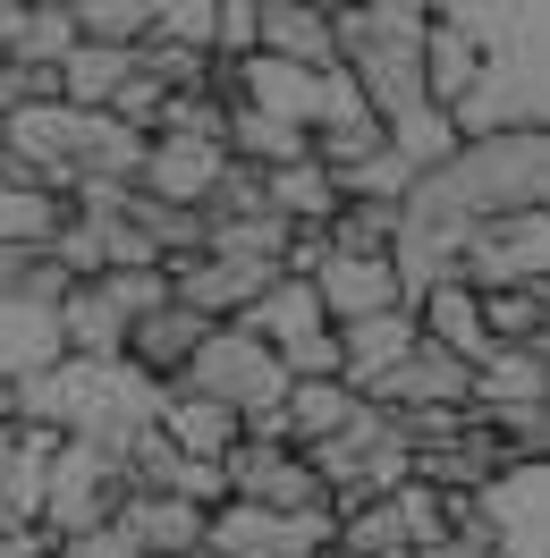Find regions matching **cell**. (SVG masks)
Listing matches in <instances>:
<instances>
[{
    "mask_svg": "<svg viewBox=\"0 0 550 558\" xmlns=\"http://www.w3.org/2000/svg\"><path fill=\"white\" fill-rule=\"evenodd\" d=\"M220 170H229V153H220V144L153 136V153H144V186H136V195H153V204H178V211H204V195L220 186Z\"/></svg>",
    "mask_w": 550,
    "mask_h": 558,
    "instance_id": "obj_17",
    "label": "cell"
},
{
    "mask_svg": "<svg viewBox=\"0 0 550 558\" xmlns=\"http://www.w3.org/2000/svg\"><path fill=\"white\" fill-rule=\"evenodd\" d=\"M60 314H43V305H17V296H0V381H35L60 364Z\"/></svg>",
    "mask_w": 550,
    "mask_h": 558,
    "instance_id": "obj_21",
    "label": "cell"
},
{
    "mask_svg": "<svg viewBox=\"0 0 550 558\" xmlns=\"http://www.w3.org/2000/svg\"><path fill=\"white\" fill-rule=\"evenodd\" d=\"M76 0H35V9H17V26H9V51L0 60H17V69H69V51H76Z\"/></svg>",
    "mask_w": 550,
    "mask_h": 558,
    "instance_id": "obj_23",
    "label": "cell"
},
{
    "mask_svg": "<svg viewBox=\"0 0 550 558\" xmlns=\"http://www.w3.org/2000/svg\"><path fill=\"white\" fill-rule=\"evenodd\" d=\"M482 524L500 558H550V465H509L482 490Z\"/></svg>",
    "mask_w": 550,
    "mask_h": 558,
    "instance_id": "obj_11",
    "label": "cell"
},
{
    "mask_svg": "<svg viewBox=\"0 0 550 558\" xmlns=\"http://www.w3.org/2000/svg\"><path fill=\"white\" fill-rule=\"evenodd\" d=\"M128 76H136V51H103V43H76V51H69V69H60V102H69V110H110Z\"/></svg>",
    "mask_w": 550,
    "mask_h": 558,
    "instance_id": "obj_25",
    "label": "cell"
},
{
    "mask_svg": "<svg viewBox=\"0 0 550 558\" xmlns=\"http://www.w3.org/2000/svg\"><path fill=\"white\" fill-rule=\"evenodd\" d=\"M229 499L272 508V517H331V490L313 474V457L288 449V440H246L229 457Z\"/></svg>",
    "mask_w": 550,
    "mask_h": 558,
    "instance_id": "obj_7",
    "label": "cell"
},
{
    "mask_svg": "<svg viewBox=\"0 0 550 558\" xmlns=\"http://www.w3.org/2000/svg\"><path fill=\"white\" fill-rule=\"evenodd\" d=\"M339 17V69L356 76V94L373 102L381 128H398L415 110H432L423 94V35H432V9H331Z\"/></svg>",
    "mask_w": 550,
    "mask_h": 558,
    "instance_id": "obj_2",
    "label": "cell"
},
{
    "mask_svg": "<svg viewBox=\"0 0 550 558\" xmlns=\"http://www.w3.org/2000/svg\"><path fill=\"white\" fill-rule=\"evenodd\" d=\"M204 339H212V322L187 314V305L170 296V305H153V314L128 330V373H136V381H153L162 398H170V389H187V373H195Z\"/></svg>",
    "mask_w": 550,
    "mask_h": 558,
    "instance_id": "obj_10",
    "label": "cell"
},
{
    "mask_svg": "<svg viewBox=\"0 0 550 558\" xmlns=\"http://www.w3.org/2000/svg\"><path fill=\"white\" fill-rule=\"evenodd\" d=\"M525 465H550V407L534 415V432H525Z\"/></svg>",
    "mask_w": 550,
    "mask_h": 558,
    "instance_id": "obj_31",
    "label": "cell"
},
{
    "mask_svg": "<svg viewBox=\"0 0 550 558\" xmlns=\"http://www.w3.org/2000/svg\"><path fill=\"white\" fill-rule=\"evenodd\" d=\"M187 389H204V398H220V407H238L246 432H254V423H279V407H288V364H279L272 339H254L246 322H229V330H212V339H204Z\"/></svg>",
    "mask_w": 550,
    "mask_h": 558,
    "instance_id": "obj_5",
    "label": "cell"
},
{
    "mask_svg": "<svg viewBox=\"0 0 550 558\" xmlns=\"http://www.w3.org/2000/svg\"><path fill=\"white\" fill-rule=\"evenodd\" d=\"M356 415H364V389L347 381H288V407H279V423H288V449H339L347 432H356Z\"/></svg>",
    "mask_w": 550,
    "mask_h": 558,
    "instance_id": "obj_18",
    "label": "cell"
},
{
    "mask_svg": "<svg viewBox=\"0 0 550 558\" xmlns=\"http://www.w3.org/2000/svg\"><path fill=\"white\" fill-rule=\"evenodd\" d=\"M339 348H347V389L373 398V389L423 348V330H415V314H373V322H356V330H339Z\"/></svg>",
    "mask_w": 550,
    "mask_h": 558,
    "instance_id": "obj_20",
    "label": "cell"
},
{
    "mask_svg": "<svg viewBox=\"0 0 550 558\" xmlns=\"http://www.w3.org/2000/svg\"><path fill=\"white\" fill-rule=\"evenodd\" d=\"M263 51L288 69L339 76V17L331 0H263Z\"/></svg>",
    "mask_w": 550,
    "mask_h": 558,
    "instance_id": "obj_16",
    "label": "cell"
},
{
    "mask_svg": "<svg viewBox=\"0 0 550 558\" xmlns=\"http://www.w3.org/2000/svg\"><path fill=\"white\" fill-rule=\"evenodd\" d=\"M331 542H339L347 558H415V524L398 499H373V508H356V517L331 524Z\"/></svg>",
    "mask_w": 550,
    "mask_h": 558,
    "instance_id": "obj_26",
    "label": "cell"
},
{
    "mask_svg": "<svg viewBox=\"0 0 550 558\" xmlns=\"http://www.w3.org/2000/svg\"><path fill=\"white\" fill-rule=\"evenodd\" d=\"M153 35L178 43V51H204V60H220V0H162Z\"/></svg>",
    "mask_w": 550,
    "mask_h": 558,
    "instance_id": "obj_29",
    "label": "cell"
},
{
    "mask_svg": "<svg viewBox=\"0 0 550 558\" xmlns=\"http://www.w3.org/2000/svg\"><path fill=\"white\" fill-rule=\"evenodd\" d=\"M0 558H60V542L43 524H0Z\"/></svg>",
    "mask_w": 550,
    "mask_h": 558,
    "instance_id": "obj_30",
    "label": "cell"
},
{
    "mask_svg": "<svg viewBox=\"0 0 550 558\" xmlns=\"http://www.w3.org/2000/svg\"><path fill=\"white\" fill-rule=\"evenodd\" d=\"M153 305H170V279H162V271H103V279H85L69 305H60V348L85 355V364H128V330H136Z\"/></svg>",
    "mask_w": 550,
    "mask_h": 558,
    "instance_id": "obj_4",
    "label": "cell"
},
{
    "mask_svg": "<svg viewBox=\"0 0 550 558\" xmlns=\"http://www.w3.org/2000/svg\"><path fill=\"white\" fill-rule=\"evenodd\" d=\"M128 465L110 449H94V440H69V449L51 457V474H43V508H35V524L69 550V542H85V533H103V524H119L128 517Z\"/></svg>",
    "mask_w": 550,
    "mask_h": 558,
    "instance_id": "obj_3",
    "label": "cell"
},
{
    "mask_svg": "<svg viewBox=\"0 0 550 558\" xmlns=\"http://www.w3.org/2000/svg\"><path fill=\"white\" fill-rule=\"evenodd\" d=\"M162 440H170L187 465H229L246 449V415L238 407H220L204 389H170L162 398Z\"/></svg>",
    "mask_w": 550,
    "mask_h": 558,
    "instance_id": "obj_15",
    "label": "cell"
},
{
    "mask_svg": "<svg viewBox=\"0 0 550 558\" xmlns=\"http://www.w3.org/2000/svg\"><path fill=\"white\" fill-rule=\"evenodd\" d=\"M246 330H254V339H272V348L288 355V348H306V339H322V330H331V314H322L313 279H279L272 296L246 314Z\"/></svg>",
    "mask_w": 550,
    "mask_h": 558,
    "instance_id": "obj_24",
    "label": "cell"
},
{
    "mask_svg": "<svg viewBox=\"0 0 550 558\" xmlns=\"http://www.w3.org/2000/svg\"><path fill=\"white\" fill-rule=\"evenodd\" d=\"M482 330H491V348H542L550 339V288H491L482 296Z\"/></svg>",
    "mask_w": 550,
    "mask_h": 558,
    "instance_id": "obj_27",
    "label": "cell"
},
{
    "mask_svg": "<svg viewBox=\"0 0 550 558\" xmlns=\"http://www.w3.org/2000/svg\"><path fill=\"white\" fill-rule=\"evenodd\" d=\"M0 144H9V119H0Z\"/></svg>",
    "mask_w": 550,
    "mask_h": 558,
    "instance_id": "obj_32",
    "label": "cell"
},
{
    "mask_svg": "<svg viewBox=\"0 0 550 558\" xmlns=\"http://www.w3.org/2000/svg\"><path fill=\"white\" fill-rule=\"evenodd\" d=\"M423 94H432V110H457L482 94V35H475V9H432V35H423Z\"/></svg>",
    "mask_w": 550,
    "mask_h": 558,
    "instance_id": "obj_12",
    "label": "cell"
},
{
    "mask_svg": "<svg viewBox=\"0 0 550 558\" xmlns=\"http://www.w3.org/2000/svg\"><path fill=\"white\" fill-rule=\"evenodd\" d=\"M128 533H136L144 558H195L212 542V517L195 508V499H128Z\"/></svg>",
    "mask_w": 550,
    "mask_h": 558,
    "instance_id": "obj_22",
    "label": "cell"
},
{
    "mask_svg": "<svg viewBox=\"0 0 550 558\" xmlns=\"http://www.w3.org/2000/svg\"><path fill=\"white\" fill-rule=\"evenodd\" d=\"M153 0H76V35L103 43V51H144L153 43Z\"/></svg>",
    "mask_w": 550,
    "mask_h": 558,
    "instance_id": "obj_28",
    "label": "cell"
},
{
    "mask_svg": "<svg viewBox=\"0 0 550 558\" xmlns=\"http://www.w3.org/2000/svg\"><path fill=\"white\" fill-rule=\"evenodd\" d=\"M550 407V364H542V348H491L475 364V407L466 415L475 423H525V415H542Z\"/></svg>",
    "mask_w": 550,
    "mask_h": 558,
    "instance_id": "obj_13",
    "label": "cell"
},
{
    "mask_svg": "<svg viewBox=\"0 0 550 558\" xmlns=\"http://www.w3.org/2000/svg\"><path fill=\"white\" fill-rule=\"evenodd\" d=\"M195 558H212V550H195Z\"/></svg>",
    "mask_w": 550,
    "mask_h": 558,
    "instance_id": "obj_33",
    "label": "cell"
},
{
    "mask_svg": "<svg viewBox=\"0 0 550 558\" xmlns=\"http://www.w3.org/2000/svg\"><path fill=\"white\" fill-rule=\"evenodd\" d=\"M313 296H322L331 330H356V322H373V314H415L407 271L398 263H364V254H331L313 271Z\"/></svg>",
    "mask_w": 550,
    "mask_h": 558,
    "instance_id": "obj_9",
    "label": "cell"
},
{
    "mask_svg": "<svg viewBox=\"0 0 550 558\" xmlns=\"http://www.w3.org/2000/svg\"><path fill=\"white\" fill-rule=\"evenodd\" d=\"M212 558H322L331 550V517H272V508H246L229 499L212 517Z\"/></svg>",
    "mask_w": 550,
    "mask_h": 558,
    "instance_id": "obj_8",
    "label": "cell"
},
{
    "mask_svg": "<svg viewBox=\"0 0 550 558\" xmlns=\"http://www.w3.org/2000/svg\"><path fill=\"white\" fill-rule=\"evenodd\" d=\"M373 407H390V415H432V407H475V364L466 355H449V348H423L390 373V381L373 389Z\"/></svg>",
    "mask_w": 550,
    "mask_h": 558,
    "instance_id": "obj_14",
    "label": "cell"
},
{
    "mask_svg": "<svg viewBox=\"0 0 550 558\" xmlns=\"http://www.w3.org/2000/svg\"><path fill=\"white\" fill-rule=\"evenodd\" d=\"M415 330H423L432 348L466 355V364H482V355H491V330H482V288H475V279H432V288L415 296Z\"/></svg>",
    "mask_w": 550,
    "mask_h": 558,
    "instance_id": "obj_19",
    "label": "cell"
},
{
    "mask_svg": "<svg viewBox=\"0 0 550 558\" xmlns=\"http://www.w3.org/2000/svg\"><path fill=\"white\" fill-rule=\"evenodd\" d=\"M457 279H475L482 296L491 288H550V211H500V220H482L466 254H457Z\"/></svg>",
    "mask_w": 550,
    "mask_h": 558,
    "instance_id": "obj_6",
    "label": "cell"
},
{
    "mask_svg": "<svg viewBox=\"0 0 550 558\" xmlns=\"http://www.w3.org/2000/svg\"><path fill=\"white\" fill-rule=\"evenodd\" d=\"M482 94L457 110V136H550V9H475Z\"/></svg>",
    "mask_w": 550,
    "mask_h": 558,
    "instance_id": "obj_1",
    "label": "cell"
}]
</instances>
